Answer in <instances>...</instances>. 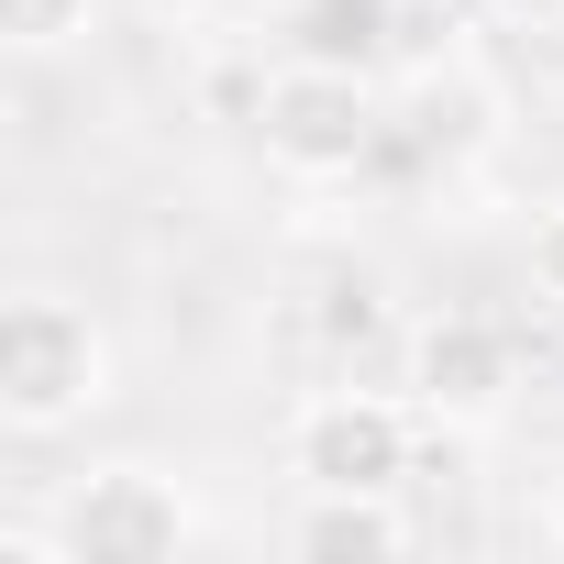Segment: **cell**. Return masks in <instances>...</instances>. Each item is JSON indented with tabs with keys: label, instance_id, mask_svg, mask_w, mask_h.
<instances>
[{
	"label": "cell",
	"instance_id": "obj_9",
	"mask_svg": "<svg viewBox=\"0 0 564 564\" xmlns=\"http://www.w3.org/2000/svg\"><path fill=\"white\" fill-rule=\"evenodd\" d=\"M311 322H322V344H333V355H366V344H388V333H399V311H388V276H377V265H344L333 289H322V311H311Z\"/></svg>",
	"mask_w": 564,
	"mask_h": 564
},
{
	"label": "cell",
	"instance_id": "obj_13",
	"mask_svg": "<svg viewBox=\"0 0 564 564\" xmlns=\"http://www.w3.org/2000/svg\"><path fill=\"white\" fill-rule=\"evenodd\" d=\"M542 542L564 553V476H553V498H542Z\"/></svg>",
	"mask_w": 564,
	"mask_h": 564
},
{
	"label": "cell",
	"instance_id": "obj_2",
	"mask_svg": "<svg viewBox=\"0 0 564 564\" xmlns=\"http://www.w3.org/2000/svg\"><path fill=\"white\" fill-rule=\"evenodd\" d=\"M254 144L276 177H300V188H333L355 177L377 144H388V100L355 56H289L265 78V111H254Z\"/></svg>",
	"mask_w": 564,
	"mask_h": 564
},
{
	"label": "cell",
	"instance_id": "obj_10",
	"mask_svg": "<svg viewBox=\"0 0 564 564\" xmlns=\"http://www.w3.org/2000/svg\"><path fill=\"white\" fill-rule=\"evenodd\" d=\"M89 23H100V0H0L12 56H67V45H89Z\"/></svg>",
	"mask_w": 564,
	"mask_h": 564
},
{
	"label": "cell",
	"instance_id": "obj_3",
	"mask_svg": "<svg viewBox=\"0 0 564 564\" xmlns=\"http://www.w3.org/2000/svg\"><path fill=\"white\" fill-rule=\"evenodd\" d=\"M432 410L410 388H311L289 410V487H410Z\"/></svg>",
	"mask_w": 564,
	"mask_h": 564
},
{
	"label": "cell",
	"instance_id": "obj_12",
	"mask_svg": "<svg viewBox=\"0 0 564 564\" xmlns=\"http://www.w3.org/2000/svg\"><path fill=\"white\" fill-rule=\"evenodd\" d=\"M498 34H564V0H476Z\"/></svg>",
	"mask_w": 564,
	"mask_h": 564
},
{
	"label": "cell",
	"instance_id": "obj_1",
	"mask_svg": "<svg viewBox=\"0 0 564 564\" xmlns=\"http://www.w3.org/2000/svg\"><path fill=\"white\" fill-rule=\"evenodd\" d=\"M122 399V344L78 289H12L0 311V432L12 443H67Z\"/></svg>",
	"mask_w": 564,
	"mask_h": 564
},
{
	"label": "cell",
	"instance_id": "obj_11",
	"mask_svg": "<svg viewBox=\"0 0 564 564\" xmlns=\"http://www.w3.org/2000/svg\"><path fill=\"white\" fill-rule=\"evenodd\" d=\"M520 265H531V300H542V311H564V199H553V210H531Z\"/></svg>",
	"mask_w": 564,
	"mask_h": 564
},
{
	"label": "cell",
	"instance_id": "obj_8",
	"mask_svg": "<svg viewBox=\"0 0 564 564\" xmlns=\"http://www.w3.org/2000/svg\"><path fill=\"white\" fill-rule=\"evenodd\" d=\"M399 78H432L465 56V0H388V45H377Z\"/></svg>",
	"mask_w": 564,
	"mask_h": 564
},
{
	"label": "cell",
	"instance_id": "obj_6",
	"mask_svg": "<svg viewBox=\"0 0 564 564\" xmlns=\"http://www.w3.org/2000/svg\"><path fill=\"white\" fill-rule=\"evenodd\" d=\"M276 542L311 564H388L421 542V509H410V487H289Z\"/></svg>",
	"mask_w": 564,
	"mask_h": 564
},
{
	"label": "cell",
	"instance_id": "obj_7",
	"mask_svg": "<svg viewBox=\"0 0 564 564\" xmlns=\"http://www.w3.org/2000/svg\"><path fill=\"white\" fill-rule=\"evenodd\" d=\"M498 122H509V89H498L476 56H454V67L410 78V144H421V155H487V144H498Z\"/></svg>",
	"mask_w": 564,
	"mask_h": 564
},
{
	"label": "cell",
	"instance_id": "obj_5",
	"mask_svg": "<svg viewBox=\"0 0 564 564\" xmlns=\"http://www.w3.org/2000/svg\"><path fill=\"white\" fill-rule=\"evenodd\" d=\"M399 388L454 421V432H487L509 399H520V333L487 322V311H421L399 333Z\"/></svg>",
	"mask_w": 564,
	"mask_h": 564
},
{
	"label": "cell",
	"instance_id": "obj_14",
	"mask_svg": "<svg viewBox=\"0 0 564 564\" xmlns=\"http://www.w3.org/2000/svg\"><path fill=\"white\" fill-rule=\"evenodd\" d=\"M265 12H311V0H265Z\"/></svg>",
	"mask_w": 564,
	"mask_h": 564
},
{
	"label": "cell",
	"instance_id": "obj_4",
	"mask_svg": "<svg viewBox=\"0 0 564 564\" xmlns=\"http://www.w3.org/2000/svg\"><path fill=\"white\" fill-rule=\"evenodd\" d=\"M56 520H67V553L78 564H177L188 542H210V509L188 476L144 465V454H111L89 476L56 487Z\"/></svg>",
	"mask_w": 564,
	"mask_h": 564
}]
</instances>
